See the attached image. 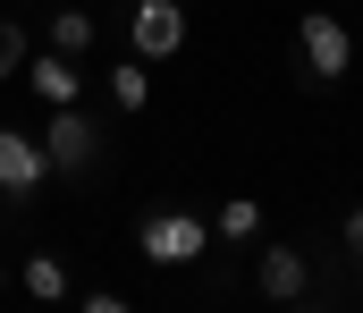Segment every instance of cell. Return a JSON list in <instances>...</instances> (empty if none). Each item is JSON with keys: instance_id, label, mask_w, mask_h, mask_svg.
<instances>
[{"instance_id": "obj_7", "label": "cell", "mask_w": 363, "mask_h": 313, "mask_svg": "<svg viewBox=\"0 0 363 313\" xmlns=\"http://www.w3.org/2000/svg\"><path fill=\"white\" fill-rule=\"evenodd\" d=\"M26 85L43 102H77V60L68 51H43V60H26Z\"/></svg>"}, {"instance_id": "obj_9", "label": "cell", "mask_w": 363, "mask_h": 313, "mask_svg": "<svg viewBox=\"0 0 363 313\" xmlns=\"http://www.w3.org/2000/svg\"><path fill=\"white\" fill-rule=\"evenodd\" d=\"M144 94H152V60H118V68H110V102L144 110Z\"/></svg>"}, {"instance_id": "obj_12", "label": "cell", "mask_w": 363, "mask_h": 313, "mask_svg": "<svg viewBox=\"0 0 363 313\" xmlns=\"http://www.w3.org/2000/svg\"><path fill=\"white\" fill-rule=\"evenodd\" d=\"M17 68H26V26L0 17V77H17Z\"/></svg>"}, {"instance_id": "obj_3", "label": "cell", "mask_w": 363, "mask_h": 313, "mask_svg": "<svg viewBox=\"0 0 363 313\" xmlns=\"http://www.w3.org/2000/svg\"><path fill=\"white\" fill-rule=\"evenodd\" d=\"M296 51H304V77H313V85H338V77H347V60H355L347 26H338L330 9H313V17L296 26Z\"/></svg>"}, {"instance_id": "obj_10", "label": "cell", "mask_w": 363, "mask_h": 313, "mask_svg": "<svg viewBox=\"0 0 363 313\" xmlns=\"http://www.w3.org/2000/svg\"><path fill=\"white\" fill-rule=\"evenodd\" d=\"M51 51L85 60V51H93V9H60V17H51Z\"/></svg>"}, {"instance_id": "obj_1", "label": "cell", "mask_w": 363, "mask_h": 313, "mask_svg": "<svg viewBox=\"0 0 363 313\" xmlns=\"http://www.w3.org/2000/svg\"><path fill=\"white\" fill-rule=\"evenodd\" d=\"M43 161H51V178H85L93 161H101V127H93V110L51 102V119H43Z\"/></svg>"}, {"instance_id": "obj_13", "label": "cell", "mask_w": 363, "mask_h": 313, "mask_svg": "<svg viewBox=\"0 0 363 313\" xmlns=\"http://www.w3.org/2000/svg\"><path fill=\"white\" fill-rule=\"evenodd\" d=\"M347 254H355V263H363V204L347 212Z\"/></svg>"}, {"instance_id": "obj_11", "label": "cell", "mask_w": 363, "mask_h": 313, "mask_svg": "<svg viewBox=\"0 0 363 313\" xmlns=\"http://www.w3.org/2000/svg\"><path fill=\"white\" fill-rule=\"evenodd\" d=\"M254 229H262V204H245V195H228V204H220V220H211V237H228V246H245Z\"/></svg>"}, {"instance_id": "obj_4", "label": "cell", "mask_w": 363, "mask_h": 313, "mask_svg": "<svg viewBox=\"0 0 363 313\" xmlns=\"http://www.w3.org/2000/svg\"><path fill=\"white\" fill-rule=\"evenodd\" d=\"M127 43H135V60H169V51H186V9H178V0H135Z\"/></svg>"}, {"instance_id": "obj_2", "label": "cell", "mask_w": 363, "mask_h": 313, "mask_svg": "<svg viewBox=\"0 0 363 313\" xmlns=\"http://www.w3.org/2000/svg\"><path fill=\"white\" fill-rule=\"evenodd\" d=\"M135 246H144V263L178 271V263H203V246H211V220H203V212H152V220L135 229Z\"/></svg>"}, {"instance_id": "obj_6", "label": "cell", "mask_w": 363, "mask_h": 313, "mask_svg": "<svg viewBox=\"0 0 363 313\" xmlns=\"http://www.w3.org/2000/svg\"><path fill=\"white\" fill-rule=\"evenodd\" d=\"M254 288H262L271 305H296V297L313 288V263H304L296 246H262V263H254Z\"/></svg>"}, {"instance_id": "obj_5", "label": "cell", "mask_w": 363, "mask_h": 313, "mask_svg": "<svg viewBox=\"0 0 363 313\" xmlns=\"http://www.w3.org/2000/svg\"><path fill=\"white\" fill-rule=\"evenodd\" d=\"M43 178H51V161H43V136H26V127H0V195H9V204H26Z\"/></svg>"}, {"instance_id": "obj_8", "label": "cell", "mask_w": 363, "mask_h": 313, "mask_svg": "<svg viewBox=\"0 0 363 313\" xmlns=\"http://www.w3.org/2000/svg\"><path fill=\"white\" fill-rule=\"evenodd\" d=\"M26 297H34V305H68V271H60V254H26Z\"/></svg>"}]
</instances>
